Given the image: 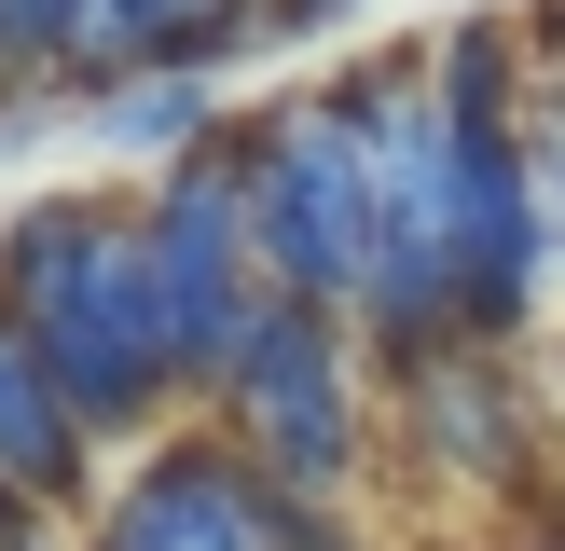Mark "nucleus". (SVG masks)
<instances>
[{
    "label": "nucleus",
    "mask_w": 565,
    "mask_h": 551,
    "mask_svg": "<svg viewBox=\"0 0 565 551\" xmlns=\"http://www.w3.org/2000/svg\"><path fill=\"white\" fill-rule=\"evenodd\" d=\"M235 220L276 248V276H290L303 303L359 290V276H373V165H359V110L290 97L263 138H248V165H235Z\"/></svg>",
    "instance_id": "obj_2"
},
{
    "label": "nucleus",
    "mask_w": 565,
    "mask_h": 551,
    "mask_svg": "<svg viewBox=\"0 0 565 551\" xmlns=\"http://www.w3.org/2000/svg\"><path fill=\"white\" fill-rule=\"evenodd\" d=\"M248 220H235V165H193L152 220H138V262H152V317H166V372H221L248 345V276H235Z\"/></svg>",
    "instance_id": "obj_3"
},
{
    "label": "nucleus",
    "mask_w": 565,
    "mask_h": 551,
    "mask_svg": "<svg viewBox=\"0 0 565 551\" xmlns=\"http://www.w3.org/2000/svg\"><path fill=\"white\" fill-rule=\"evenodd\" d=\"M28 372L55 386V413H138L166 386V317H152V262H138V220L110 207H42L14 235V317Z\"/></svg>",
    "instance_id": "obj_1"
},
{
    "label": "nucleus",
    "mask_w": 565,
    "mask_h": 551,
    "mask_svg": "<svg viewBox=\"0 0 565 551\" xmlns=\"http://www.w3.org/2000/svg\"><path fill=\"white\" fill-rule=\"evenodd\" d=\"M110 551H290V523H276V496L235 455H166L110 510Z\"/></svg>",
    "instance_id": "obj_5"
},
{
    "label": "nucleus",
    "mask_w": 565,
    "mask_h": 551,
    "mask_svg": "<svg viewBox=\"0 0 565 551\" xmlns=\"http://www.w3.org/2000/svg\"><path fill=\"white\" fill-rule=\"evenodd\" d=\"M70 441H83V428L55 413V386L28 372V345L0 331V483H14V496H42L55 468H70Z\"/></svg>",
    "instance_id": "obj_7"
},
{
    "label": "nucleus",
    "mask_w": 565,
    "mask_h": 551,
    "mask_svg": "<svg viewBox=\"0 0 565 551\" xmlns=\"http://www.w3.org/2000/svg\"><path fill=\"white\" fill-rule=\"evenodd\" d=\"M221 28H235V0H70L55 55H83V69H125V55H207Z\"/></svg>",
    "instance_id": "obj_6"
},
{
    "label": "nucleus",
    "mask_w": 565,
    "mask_h": 551,
    "mask_svg": "<svg viewBox=\"0 0 565 551\" xmlns=\"http://www.w3.org/2000/svg\"><path fill=\"white\" fill-rule=\"evenodd\" d=\"M55 28H70V0H0V69H28V55H55Z\"/></svg>",
    "instance_id": "obj_9"
},
{
    "label": "nucleus",
    "mask_w": 565,
    "mask_h": 551,
    "mask_svg": "<svg viewBox=\"0 0 565 551\" xmlns=\"http://www.w3.org/2000/svg\"><path fill=\"white\" fill-rule=\"evenodd\" d=\"M221 386H235V413L263 428L276 468H331V441H345V345H331V317L263 303L248 345L221 358Z\"/></svg>",
    "instance_id": "obj_4"
},
{
    "label": "nucleus",
    "mask_w": 565,
    "mask_h": 551,
    "mask_svg": "<svg viewBox=\"0 0 565 551\" xmlns=\"http://www.w3.org/2000/svg\"><path fill=\"white\" fill-rule=\"evenodd\" d=\"M110 125H125V138H193V125H207V83H193V69H152Z\"/></svg>",
    "instance_id": "obj_8"
}]
</instances>
